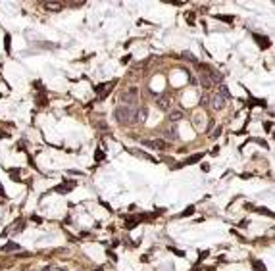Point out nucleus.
I'll list each match as a JSON object with an SVG mask.
<instances>
[{"instance_id":"f8f14e48","label":"nucleus","mask_w":275,"mask_h":271,"mask_svg":"<svg viewBox=\"0 0 275 271\" xmlns=\"http://www.w3.org/2000/svg\"><path fill=\"white\" fill-rule=\"evenodd\" d=\"M252 265L256 267V271H265V265L262 264L260 260H252Z\"/></svg>"},{"instance_id":"20e7f679","label":"nucleus","mask_w":275,"mask_h":271,"mask_svg":"<svg viewBox=\"0 0 275 271\" xmlns=\"http://www.w3.org/2000/svg\"><path fill=\"white\" fill-rule=\"evenodd\" d=\"M171 102H173V100L171 98H169V96L167 94H160V96H158V100H156V104H158V108H160V110H169V108H171Z\"/></svg>"},{"instance_id":"f3484780","label":"nucleus","mask_w":275,"mask_h":271,"mask_svg":"<svg viewBox=\"0 0 275 271\" xmlns=\"http://www.w3.org/2000/svg\"><path fill=\"white\" fill-rule=\"evenodd\" d=\"M195 213V208H189V210H185L183 213H181V217H187V215H192Z\"/></svg>"},{"instance_id":"f257e3e1","label":"nucleus","mask_w":275,"mask_h":271,"mask_svg":"<svg viewBox=\"0 0 275 271\" xmlns=\"http://www.w3.org/2000/svg\"><path fill=\"white\" fill-rule=\"evenodd\" d=\"M116 121L119 125H133L139 123V110L137 108H127V106H119L116 110Z\"/></svg>"},{"instance_id":"423d86ee","label":"nucleus","mask_w":275,"mask_h":271,"mask_svg":"<svg viewBox=\"0 0 275 271\" xmlns=\"http://www.w3.org/2000/svg\"><path fill=\"white\" fill-rule=\"evenodd\" d=\"M64 4L62 2H44V10H50V12H58L62 10Z\"/></svg>"},{"instance_id":"1a4fd4ad","label":"nucleus","mask_w":275,"mask_h":271,"mask_svg":"<svg viewBox=\"0 0 275 271\" xmlns=\"http://www.w3.org/2000/svg\"><path fill=\"white\" fill-rule=\"evenodd\" d=\"M164 135H165V139H171V140H175L177 139V137H179V135H177V129H165V131H164Z\"/></svg>"},{"instance_id":"9b49d317","label":"nucleus","mask_w":275,"mask_h":271,"mask_svg":"<svg viewBox=\"0 0 275 271\" xmlns=\"http://www.w3.org/2000/svg\"><path fill=\"white\" fill-rule=\"evenodd\" d=\"M200 160H202V154H195V156L187 158V160H185V164H196V161H200Z\"/></svg>"},{"instance_id":"f03ea898","label":"nucleus","mask_w":275,"mask_h":271,"mask_svg":"<svg viewBox=\"0 0 275 271\" xmlns=\"http://www.w3.org/2000/svg\"><path fill=\"white\" fill-rule=\"evenodd\" d=\"M119 100L123 102V106H127V108H137V104H139V88L129 87L127 91L121 92Z\"/></svg>"},{"instance_id":"7ed1b4c3","label":"nucleus","mask_w":275,"mask_h":271,"mask_svg":"<svg viewBox=\"0 0 275 271\" xmlns=\"http://www.w3.org/2000/svg\"><path fill=\"white\" fill-rule=\"evenodd\" d=\"M140 144L146 148H150V150H165V148H169V144L165 142V140H140Z\"/></svg>"},{"instance_id":"2eb2a0df","label":"nucleus","mask_w":275,"mask_h":271,"mask_svg":"<svg viewBox=\"0 0 275 271\" xmlns=\"http://www.w3.org/2000/svg\"><path fill=\"white\" fill-rule=\"evenodd\" d=\"M10 250H19V244H14V242H10V244L4 246V252H10Z\"/></svg>"},{"instance_id":"6ab92c4d","label":"nucleus","mask_w":275,"mask_h":271,"mask_svg":"<svg viewBox=\"0 0 275 271\" xmlns=\"http://www.w3.org/2000/svg\"><path fill=\"white\" fill-rule=\"evenodd\" d=\"M2 192H4V191H2V188H0V194H2Z\"/></svg>"},{"instance_id":"39448f33","label":"nucleus","mask_w":275,"mask_h":271,"mask_svg":"<svg viewBox=\"0 0 275 271\" xmlns=\"http://www.w3.org/2000/svg\"><path fill=\"white\" fill-rule=\"evenodd\" d=\"M200 85H202L204 88H212V87H214L212 79H210V75L206 73V71H200Z\"/></svg>"},{"instance_id":"ddd939ff","label":"nucleus","mask_w":275,"mask_h":271,"mask_svg":"<svg viewBox=\"0 0 275 271\" xmlns=\"http://www.w3.org/2000/svg\"><path fill=\"white\" fill-rule=\"evenodd\" d=\"M254 39L258 40V44H260V46H264V48H268V46H269V40H264L265 37H258V35H256Z\"/></svg>"},{"instance_id":"a211bd4d","label":"nucleus","mask_w":275,"mask_h":271,"mask_svg":"<svg viewBox=\"0 0 275 271\" xmlns=\"http://www.w3.org/2000/svg\"><path fill=\"white\" fill-rule=\"evenodd\" d=\"M58 271H67V269H66V267H60V269H58Z\"/></svg>"},{"instance_id":"6e6552de","label":"nucleus","mask_w":275,"mask_h":271,"mask_svg":"<svg viewBox=\"0 0 275 271\" xmlns=\"http://www.w3.org/2000/svg\"><path fill=\"white\" fill-rule=\"evenodd\" d=\"M169 121H179V119H183V112H179V110H173V112H169Z\"/></svg>"},{"instance_id":"0eeeda50","label":"nucleus","mask_w":275,"mask_h":271,"mask_svg":"<svg viewBox=\"0 0 275 271\" xmlns=\"http://www.w3.org/2000/svg\"><path fill=\"white\" fill-rule=\"evenodd\" d=\"M212 106L216 108V110H221V108L225 106V98H221L219 94H216V96L212 98Z\"/></svg>"},{"instance_id":"9d476101","label":"nucleus","mask_w":275,"mask_h":271,"mask_svg":"<svg viewBox=\"0 0 275 271\" xmlns=\"http://www.w3.org/2000/svg\"><path fill=\"white\" fill-rule=\"evenodd\" d=\"M75 187V183H67V185H60V187H56V192H67L71 191V188Z\"/></svg>"},{"instance_id":"4468645a","label":"nucleus","mask_w":275,"mask_h":271,"mask_svg":"<svg viewBox=\"0 0 275 271\" xmlns=\"http://www.w3.org/2000/svg\"><path fill=\"white\" fill-rule=\"evenodd\" d=\"M135 154L139 156V158H144V160H148V161H156L152 156H148V154H144V152H140V150H135Z\"/></svg>"},{"instance_id":"dca6fc26","label":"nucleus","mask_w":275,"mask_h":271,"mask_svg":"<svg viewBox=\"0 0 275 271\" xmlns=\"http://www.w3.org/2000/svg\"><path fill=\"white\" fill-rule=\"evenodd\" d=\"M144 119H146V108H143L139 112V121H144Z\"/></svg>"},{"instance_id":"aec40b11","label":"nucleus","mask_w":275,"mask_h":271,"mask_svg":"<svg viewBox=\"0 0 275 271\" xmlns=\"http://www.w3.org/2000/svg\"><path fill=\"white\" fill-rule=\"evenodd\" d=\"M44 271H50V269H48V267H46V269H44Z\"/></svg>"}]
</instances>
